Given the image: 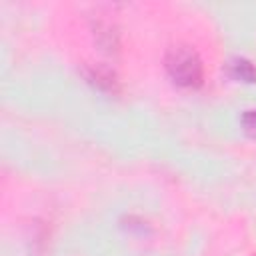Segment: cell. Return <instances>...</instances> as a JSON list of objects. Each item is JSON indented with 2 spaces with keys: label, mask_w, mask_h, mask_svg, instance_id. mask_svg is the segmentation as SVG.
<instances>
[{
  "label": "cell",
  "mask_w": 256,
  "mask_h": 256,
  "mask_svg": "<svg viewBox=\"0 0 256 256\" xmlns=\"http://www.w3.org/2000/svg\"><path fill=\"white\" fill-rule=\"evenodd\" d=\"M168 68H170V74L176 78V82L184 84V86H192L200 80V74H202V68H200V62L194 54L190 52H178L172 56V60L168 62Z\"/></svg>",
  "instance_id": "1"
}]
</instances>
